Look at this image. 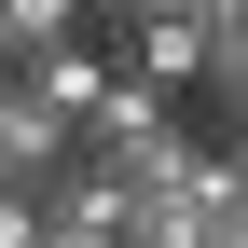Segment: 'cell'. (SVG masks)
<instances>
[{
	"instance_id": "obj_2",
	"label": "cell",
	"mask_w": 248,
	"mask_h": 248,
	"mask_svg": "<svg viewBox=\"0 0 248 248\" xmlns=\"http://www.w3.org/2000/svg\"><path fill=\"white\" fill-rule=\"evenodd\" d=\"M69 166H83V138H69L55 110H28L14 83H0V193H14V207H42V193H55Z\"/></svg>"
},
{
	"instance_id": "obj_5",
	"label": "cell",
	"mask_w": 248,
	"mask_h": 248,
	"mask_svg": "<svg viewBox=\"0 0 248 248\" xmlns=\"http://www.w3.org/2000/svg\"><path fill=\"white\" fill-rule=\"evenodd\" d=\"M207 97H221L234 138H248V0H207Z\"/></svg>"
},
{
	"instance_id": "obj_1",
	"label": "cell",
	"mask_w": 248,
	"mask_h": 248,
	"mask_svg": "<svg viewBox=\"0 0 248 248\" xmlns=\"http://www.w3.org/2000/svg\"><path fill=\"white\" fill-rule=\"evenodd\" d=\"M110 69L152 83V97H179V83H207V0H138V14H110Z\"/></svg>"
},
{
	"instance_id": "obj_4",
	"label": "cell",
	"mask_w": 248,
	"mask_h": 248,
	"mask_svg": "<svg viewBox=\"0 0 248 248\" xmlns=\"http://www.w3.org/2000/svg\"><path fill=\"white\" fill-rule=\"evenodd\" d=\"M42 248H124V207H110L97 166H69V179L42 193Z\"/></svg>"
},
{
	"instance_id": "obj_6",
	"label": "cell",
	"mask_w": 248,
	"mask_h": 248,
	"mask_svg": "<svg viewBox=\"0 0 248 248\" xmlns=\"http://www.w3.org/2000/svg\"><path fill=\"white\" fill-rule=\"evenodd\" d=\"M0 248H42V207H14V193H0Z\"/></svg>"
},
{
	"instance_id": "obj_3",
	"label": "cell",
	"mask_w": 248,
	"mask_h": 248,
	"mask_svg": "<svg viewBox=\"0 0 248 248\" xmlns=\"http://www.w3.org/2000/svg\"><path fill=\"white\" fill-rule=\"evenodd\" d=\"M14 97H28V110H55V124L83 138V110L110 97V55H97V42H55V55H28V69H14Z\"/></svg>"
}]
</instances>
